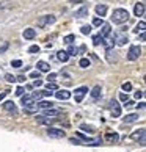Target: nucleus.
<instances>
[{"label": "nucleus", "instance_id": "nucleus-1", "mask_svg": "<svg viewBox=\"0 0 146 152\" xmlns=\"http://www.w3.org/2000/svg\"><path fill=\"white\" fill-rule=\"evenodd\" d=\"M22 97V107H24L25 113H36L38 111V107H36V100L32 97V96H21Z\"/></svg>", "mask_w": 146, "mask_h": 152}, {"label": "nucleus", "instance_id": "nucleus-2", "mask_svg": "<svg viewBox=\"0 0 146 152\" xmlns=\"http://www.w3.org/2000/svg\"><path fill=\"white\" fill-rule=\"evenodd\" d=\"M129 19V13L127 9H122V8H118L113 11V16H112V21L115 24H122V22H127Z\"/></svg>", "mask_w": 146, "mask_h": 152}, {"label": "nucleus", "instance_id": "nucleus-3", "mask_svg": "<svg viewBox=\"0 0 146 152\" xmlns=\"http://www.w3.org/2000/svg\"><path fill=\"white\" fill-rule=\"evenodd\" d=\"M140 55H141V49L138 47V46H131L129 54H127V60L129 61H135V60H138Z\"/></svg>", "mask_w": 146, "mask_h": 152}, {"label": "nucleus", "instance_id": "nucleus-4", "mask_svg": "<svg viewBox=\"0 0 146 152\" xmlns=\"http://www.w3.org/2000/svg\"><path fill=\"white\" fill-rule=\"evenodd\" d=\"M47 135L50 138H65L66 132L63 130V129H58V127H49L47 129Z\"/></svg>", "mask_w": 146, "mask_h": 152}, {"label": "nucleus", "instance_id": "nucleus-5", "mask_svg": "<svg viewBox=\"0 0 146 152\" xmlns=\"http://www.w3.org/2000/svg\"><path fill=\"white\" fill-rule=\"evenodd\" d=\"M57 21V17L52 14H47V16H41V17L38 19V27H46L47 24H54V22Z\"/></svg>", "mask_w": 146, "mask_h": 152}, {"label": "nucleus", "instance_id": "nucleus-6", "mask_svg": "<svg viewBox=\"0 0 146 152\" xmlns=\"http://www.w3.org/2000/svg\"><path fill=\"white\" fill-rule=\"evenodd\" d=\"M89 90L87 86H80V88H77L75 90V94H74V97H75V102H82L83 100V97H85V94H87Z\"/></svg>", "mask_w": 146, "mask_h": 152}, {"label": "nucleus", "instance_id": "nucleus-7", "mask_svg": "<svg viewBox=\"0 0 146 152\" xmlns=\"http://www.w3.org/2000/svg\"><path fill=\"white\" fill-rule=\"evenodd\" d=\"M3 110H6L8 113H11V115H17V108H16V105H14L13 100L3 102Z\"/></svg>", "mask_w": 146, "mask_h": 152}, {"label": "nucleus", "instance_id": "nucleus-8", "mask_svg": "<svg viewBox=\"0 0 146 152\" xmlns=\"http://www.w3.org/2000/svg\"><path fill=\"white\" fill-rule=\"evenodd\" d=\"M58 115H61V110H58V108H49V110H42V116L49 118V119L58 116Z\"/></svg>", "mask_w": 146, "mask_h": 152}, {"label": "nucleus", "instance_id": "nucleus-9", "mask_svg": "<svg viewBox=\"0 0 146 152\" xmlns=\"http://www.w3.org/2000/svg\"><path fill=\"white\" fill-rule=\"evenodd\" d=\"M112 116L113 118H119L121 116V105L118 104L116 100H112Z\"/></svg>", "mask_w": 146, "mask_h": 152}, {"label": "nucleus", "instance_id": "nucleus-10", "mask_svg": "<svg viewBox=\"0 0 146 152\" xmlns=\"http://www.w3.org/2000/svg\"><path fill=\"white\" fill-rule=\"evenodd\" d=\"M127 42H129L127 35H124V33H118L116 38H115V44H118V46H124V44H127Z\"/></svg>", "mask_w": 146, "mask_h": 152}, {"label": "nucleus", "instance_id": "nucleus-11", "mask_svg": "<svg viewBox=\"0 0 146 152\" xmlns=\"http://www.w3.org/2000/svg\"><path fill=\"white\" fill-rule=\"evenodd\" d=\"M36 107L41 108V110H49V108H54V102L52 100H41V102H36Z\"/></svg>", "mask_w": 146, "mask_h": 152}, {"label": "nucleus", "instance_id": "nucleus-12", "mask_svg": "<svg viewBox=\"0 0 146 152\" xmlns=\"http://www.w3.org/2000/svg\"><path fill=\"white\" fill-rule=\"evenodd\" d=\"M138 113H131V115H126L124 118H122V122L124 124H132V122H135V121H138Z\"/></svg>", "mask_w": 146, "mask_h": 152}, {"label": "nucleus", "instance_id": "nucleus-13", "mask_svg": "<svg viewBox=\"0 0 146 152\" xmlns=\"http://www.w3.org/2000/svg\"><path fill=\"white\" fill-rule=\"evenodd\" d=\"M143 137H145V127H141V129H138V130H135V132H132V133H131V138L134 141L141 140Z\"/></svg>", "mask_w": 146, "mask_h": 152}, {"label": "nucleus", "instance_id": "nucleus-14", "mask_svg": "<svg viewBox=\"0 0 146 152\" xmlns=\"http://www.w3.org/2000/svg\"><path fill=\"white\" fill-rule=\"evenodd\" d=\"M102 44H104V47L107 49V50H112V49L115 47V39L113 38H108V36H107V38L102 39Z\"/></svg>", "mask_w": 146, "mask_h": 152}, {"label": "nucleus", "instance_id": "nucleus-15", "mask_svg": "<svg viewBox=\"0 0 146 152\" xmlns=\"http://www.w3.org/2000/svg\"><path fill=\"white\" fill-rule=\"evenodd\" d=\"M55 96H57V99H60V100H68V99L71 97V92L66 91V90H61V91L55 92Z\"/></svg>", "mask_w": 146, "mask_h": 152}, {"label": "nucleus", "instance_id": "nucleus-16", "mask_svg": "<svg viewBox=\"0 0 146 152\" xmlns=\"http://www.w3.org/2000/svg\"><path fill=\"white\" fill-rule=\"evenodd\" d=\"M134 14L138 16V17L145 14V3H137V5L134 6Z\"/></svg>", "mask_w": 146, "mask_h": 152}, {"label": "nucleus", "instance_id": "nucleus-17", "mask_svg": "<svg viewBox=\"0 0 146 152\" xmlns=\"http://www.w3.org/2000/svg\"><path fill=\"white\" fill-rule=\"evenodd\" d=\"M36 68H38L39 72H50V66H49V63H46V61H38Z\"/></svg>", "mask_w": 146, "mask_h": 152}, {"label": "nucleus", "instance_id": "nucleus-18", "mask_svg": "<svg viewBox=\"0 0 146 152\" xmlns=\"http://www.w3.org/2000/svg\"><path fill=\"white\" fill-rule=\"evenodd\" d=\"M101 92H102V88L99 86V85H96V86L93 88L91 91H89V94H91V99H94V100H96V99H99V97H101Z\"/></svg>", "mask_w": 146, "mask_h": 152}, {"label": "nucleus", "instance_id": "nucleus-19", "mask_svg": "<svg viewBox=\"0 0 146 152\" xmlns=\"http://www.w3.org/2000/svg\"><path fill=\"white\" fill-rule=\"evenodd\" d=\"M110 31H112L110 25H108V24H104V25H102V28H101V33H99V36L104 39V38H107V36L110 35Z\"/></svg>", "mask_w": 146, "mask_h": 152}, {"label": "nucleus", "instance_id": "nucleus-20", "mask_svg": "<svg viewBox=\"0 0 146 152\" xmlns=\"http://www.w3.org/2000/svg\"><path fill=\"white\" fill-rule=\"evenodd\" d=\"M22 36H24V39H33L36 36L35 28H25L24 33H22Z\"/></svg>", "mask_w": 146, "mask_h": 152}, {"label": "nucleus", "instance_id": "nucleus-21", "mask_svg": "<svg viewBox=\"0 0 146 152\" xmlns=\"http://www.w3.org/2000/svg\"><path fill=\"white\" fill-rule=\"evenodd\" d=\"M57 58H58L60 61L66 63V61L69 60V55H68V52H66V50H60L58 54H57Z\"/></svg>", "mask_w": 146, "mask_h": 152}, {"label": "nucleus", "instance_id": "nucleus-22", "mask_svg": "<svg viewBox=\"0 0 146 152\" xmlns=\"http://www.w3.org/2000/svg\"><path fill=\"white\" fill-rule=\"evenodd\" d=\"M96 13H98L101 17H102V16H105V14H107V6H105V5H96Z\"/></svg>", "mask_w": 146, "mask_h": 152}, {"label": "nucleus", "instance_id": "nucleus-23", "mask_svg": "<svg viewBox=\"0 0 146 152\" xmlns=\"http://www.w3.org/2000/svg\"><path fill=\"white\" fill-rule=\"evenodd\" d=\"M105 140L112 141V143H116V141L119 140V135L115 133V132H113V133H107V135H105Z\"/></svg>", "mask_w": 146, "mask_h": 152}, {"label": "nucleus", "instance_id": "nucleus-24", "mask_svg": "<svg viewBox=\"0 0 146 152\" xmlns=\"http://www.w3.org/2000/svg\"><path fill=\"white\" fill-rule=\"evenodd\" d=\"M85 16H88V8L87 6H83V8H80V9L75 11V17H85Z\"/></svg>", "mask_w": 146, "mask_h": 152}, {"label": "nucleus", "instance_id": "nucleus-25", "mask_svg": "<svg viewBox=\"0 0 146 152\" xmlns=\"http://www.w3.org/2000/svg\"><path fill=\"white\" fill-rule=\"evenodd\" d=\"M46 90H47V91H57L58 90V85L55 83V82H49V83L46 85Z\"/></svg>", "mask_w": 146, "mask_h": 152}, {"label": "nucleus", "instance_id": "nucleus-26", "mask_svg": "<svg viewBox=\"0 0 146 152\" xmlns=\"http://www.w3.org/2000/svg\"><path fill=\"white\" fill-rule=\"evenodd\" d=\"M36 122L38 124H50V119L46 116H36Z\"/></svg>", "mask_w": 146, "mask_h": 152}, {"label": "nucleus", "instance_id": "nucleus-27", "mask_svg": "<svg viewBox=\"0 0 146 152\" xmlns=\"http://www.w3.org/2000/svg\"><path fill=\"white\" fill-rule=\"evenodd\" d=\"M145 28H146V22H145V21H141L140 24H138L137 27L134 28V31H135V33H138V31H145Z\"/></svg>", "mask_w": 146, "mask_h": 152}, {"label": "nucleus", "instance_id": "nucleus-28", "mask_svg": "<svg viewBox=\"0 0 146 152\" xmlns=\"http://www.w3.org/2000/svg\"><path fill=\"white\" fill-rule=\"evenodd\" d=\"M80 129H82V130H83V132H87V133H94V129H93L91 127V125H87V124H82L80 125Z\"/></svg>", "mask_w": 146, "mask_h": 152}, {"label": "nucleus", "instance_id": "nucleus-29", "mask_svg": "<svg viewBox=\"0 0 146 152\" xmlns=\"http://www.w3.org/2000/svg\"><path fill=\"white\" fill-rule=\"evenodd\" d=\"M121 88H122V91H126V94H127L129 91H132V83H131V82H124Z\"/></svg>", "mask_w": 146, "mask_h": 152}, {"label": "nucleus", "instance_id": "nucleus-30", "mask_svg": "<svg viewBox=\"0 0 146 152\" xmlns=\"http://www.w3.org/2000/svg\"><path fill=\"white\" fill-rule=\"evenodd\" d=\"M89 64H91V63H89V60H88V58H82V60L80 61H79V66H80V68H88V66Z\"/></svg>", "mask_w": 146, "mask_h": 152}, {"label": "nucleus", "instance_id": "nucleus-31", "mask_svg": "<svg viewBox=\"0 0 146 152\" xmlns=\"http://www.w3.org/2000/svg\"><path fill=\"white\" fill-rule=\"evenodd\" d=\"M93 25H94V27H102V25H104L102 17H94L93 19Z\"/></svg>", "mask_w": 146, "mask_h": 152}, {"label": "nucleus", "instance_id": "nucleus-32", "mask_svg": "<svg viewBox=\"0 0 146 152\" xmlns=\"http://www.w3.org/2000/svg\"><path fill=\"white\" fill-rule=\"evenodd\" d=\"M66 52H68V55H79V49L74 47V46H71V47H69Z\"/></svg>", "mask_w": 146, "mask_h": 152}, {"label": "nucleus", "instance_id": "nucleus-33", "mask_svg": "<svg viewBox=\"0 0 146 152\" xmlns=\"http://www.w3.org/2000/svg\"><path fill=\"white\" fill-rule=\"evenodd\" d=\"M32 97L35 99V100H36V99H38V100H39V99H42V97H44V94H42V90H41V91H35V92L32 94Z\"/></svg>", "mask_w": 146, "mask_h": 152}, {"label": "nucleus", "instance_id": "nucleus-34", "mask_svg": "<svg viewBox=\"0 0 146 152\" xmlns=\"http://www.w3.org/2000/svg\"><path fill=\"white\" fill-rule=\"evenodd\" d=\"M74 39H75V36H74V35H68V36H65V39H63V41H65L66 44H69V46H71Z\"/></svg>", "mask_w": 146, "mask_h": 152}, {"label": "nucleus", "instance_id": "nucleus-35", "mask_svg": "<svg viewBox=\"0 0 146 152\" xmlns=\"http://www.w3.org/2000/svg\"><path fill=\"white\" fill-rule=\"evenodd\" d=\"M101 42H102V38H101V36H99V35L93 36V44H94V46H99V44H101Z\"/></svg>", "mask_w": 146, "mask_h": 152}, {"label": "nucleus", "instance_id": "nucleus-36", "mask_svg": "<svg viewBox=\"0 0 146 152\" xmlns=\"http://www.w3.org/2000/svg\"><path fill=\"white\" fill-rule=\"evenodd\" d=\"M5 80L8 82V83H14V82H16V77H14V75H11V74H6V75H5Z\"/></svg>", "mask_w": 146, "mask_h": 152}, {"label": "nucleus", "instance_id": "nucleus-37", "mask_svg": "<svg viewBox=\"0 0 146 152\" xmlns=\"http://www.w3.org/2000/svg\"><path fill=\"white\" fill-rule=\"evenodd\" d=\"M80 31L83 33V35H89V33H91V27H89V25H83Z\"/></svg>", "mask_w": 146, "mask_h": 152}, {"label": "nucleus", "instance_id": "nucleus-38", "mask_svg": "<svg viewBox=\"0 0 146 152\" xmlns=\"http://www.w3.org/2000/svg\"><path fill=\"white\" fill-rule=\"evenodd\" d=\"M11 66H13V68H22V61L21 60H13Z\"/></svg>", "mask_w": 146, "mask_h": 152}, {"label": "nucleus", "instance_id": "nucleus-39", "mask_svg": "<svg viewBox=\"0 0 146 152\" xmlns=\"http://www.w3.org/2000/svg\"><path fill=\"white\" fill-rule=\"evenodd\" d=\"M36 52H39L38 46H30V47H28V54H36Z\"/></svg>", "mask_w": 146, "mask_h": 152}, {"label": "nucleus", "instance_id": "nucleus-40", "mask_svg": "<svg viewBox=\"0 0 146 152\" xmlns=\"http://www.w3.org/2000/svg\"><path fill=\"white\" fill-rule=\"evenodd\" d=\"M119 100H121V102H127L129 100V96L126 94V92H121V94H119Z\"/></svg>", "mask_w": 146, "mask_h": 152}, {"label": "nucleus", "instance_id": "nucleus-41", "mask_svg": "<svg viewBox=\"0 0 146 152\" xmlns=\"http://www.w3.org/2000/svg\"><path fill=\"white\" fill-rule=\"evenodd\" d=\"M55 78H57V74H55V72H50V74L47 75V80H49V82H54Z\"/></svg>", "mask_w": 146, "mask_h": 152}, {"label": "nucleus", "instance_id": "nucleus-42", "mask_svg": "<svg viewBox=\"0 0 146 152\" xmlns=\"http://www.w3.org/2000/svg\"><path fill=\"white\" fill-rule=\"evenodd\" d=\"M6 50H8V42H5V44L0 46V54H3V52H6Z\"/></svg>", "mask_w": 146, "mask_h": 152}, {"label": "nucleus", "instance_id": "nucleus-43", "mask_svg": "<svg viewBox=\"0 0 146 152\" xmlns=\"http://www.w3.org/2000/svg\"><path fill=\"white\" fill-rule=\"evenodd\" d=\"M30 78H36V80H38V78H39V71L32 72V74H30Z\"/></svg>", "mask_w": 146, "mask_h": 152}, {"label": "nucleus", "instance_id": "nucleus-44", "mask_svg": "<svg viewBox=\"0 0 146 152\" xmlns=\"http://www.w3.org/2000/svg\"><path fill=\"white\" fill-rule=\"evenodd\" d=\"M24 88H22V86H17V90H16V94H17V96H24Z\"/></svg>", "mask_w": 146, "mask_h": 152}, {"label": "nucleus", "instance_id": "nucleus-45", "mask_svg": "<svg viewBox=\"0 0 146 152\" xmlns=\"http://www.w3.org/2000/svg\"><path fill=\"white\" fill-rule=\"evenodd\" d=\"M143 97V91H135V99H141Z\"/></svg>", "mask_w": 146, "mask_h": 152}, {"label": "nucleus", "instance_id": "nucleus-46", "mask_svg": "<svg viewBox=\"0 0 146 152\" xmlns=\"http://www.w3.org/2000/svg\"><path fill=\"white\" fill-rule=\"evenodd\" d=\"M41 85H42V80H39V78H38V80H35V82H33V86H41Z\"/></svg>", "mask_w": 146, "mask_h": 152}, {"label": "nucleus", "instance_id": "nucleus-47", "mask_svg": "<svg viewBox=\"0 0 146 152\" xmlns=\"http://www.w3.org/2000/svg\"><path fill=\"white\" fill-rule=\"evenodd\" d=\"M8 92H9L8 90H6V91H3V92H2V94H0V100H3V99H5V97H6V94H8Z\"/></svg>", "mask_w": 146, "mask_h": 152}, {"label": "nucleus", "instance_id": "nucleus-48", "mask_svg": "<svg viewBox=\"0 0 146 152\" xmlns=\"http://www.w3.org/2000/svg\"><path fill=\"white\" fill-rule=\"evenodd\" d=\"M16 80L22 83V82H25V75H19V77H16Z\"/></svg>", "mask_w": 146, "mask_h": 152}, {"label": "nucleus", "instance_id": "nucleus-49", "mask_svg": "<svg viewBox=\"0 0 146 152\" xmlns=\"http://www.w3.org/2000/svg\"><path fill=\"white\" fill-rule=\"evenodd\" d=\"M145 39H146V36H145V31H141V35H140V41H143V42H145Z\"/></svg>", "mask_w": 146, "mask_h": 152}, {"label": "nucleus", "instance_id": "nucleus-50", "mask_svg": "<svg viewBox=\"0 0 146 152\" xmlns=\"http://www.w3.org/2000/svg\"><path fill=\"white\" fill-rule=\"evenodd\" d=\"M137 108H145V102H141L140 105H137Z\"/></svg>", "mask_w": 146, "mask_h": 152}, {"label": "nucleus", "instance_id": "nucleus-51", "mask_svg": "<svg viewBox=\"0 0 146 152\" xmlns=\"http://www.w3.org/2000/svg\"><path fill=\"white\" fill-rule=\"evenodd\" d=\"M0 8H2V5H0Z\"/></svg>", "mask_w": 146, "mask_h": 152}]
</instances>
